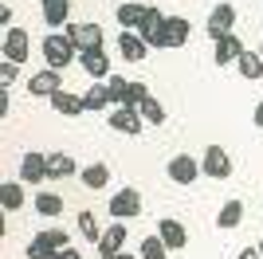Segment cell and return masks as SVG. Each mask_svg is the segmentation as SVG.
I'll list each match as a JSON object with an SVG mask.
<instances>
[{"label": "cell", "mask_w": 263, "mask_h": 259, "mask_svg": "<svg viewBox=\"0 0 263 259\" xmlns=\"http://www.w3.org/2000/svg\"><path fill=\"white\" fill-rule=\"evenodd\" d=\"M40 51H44V59H47V67H51V71H63V67L79 55V51H75V43L67 40L63 32H47L44 43H40Z\"/></svg>", "instance_id": "cell-1"}, {"label": "cell", "mask_w": 263, "mask_h": 259, "mask_svg": "<svg viewBox=\"0 0 263 259\" xmlns=\"http://www.w3.org/2000/svg\"><path fill=\"white\" fill-rule=\"evenodd\" d=\"M138 35H142L145 47H169V35H165V12L161 8H145L142 24H138Z\"/></svg>", "instance_id": "cell-2"}, {"label": "cell", "mask_w": 263, "mask_h": 259, "mask_svg": "<svg viewBox=\"0 0 263 259\" xmlns=\"http://www.w3.org/2000/svg\"><path fill=\"white\" fill-rule=\"evenodd\" d=\"M138 212H142V193L138 189L126 184V189H118V193L110 196V216L114 220H134Z\"/></svg>", "instance_id": "cell-3"}, {"label": "cell", "mask_w": 263, "mask_h": 259, "mask_svg": "<svg viewBox=\"0 0 263 259\" xmlns=\"http://www.w3.org/2000/svg\"><path fill=\"white\" fill-rule=\"evenodd\" d=\"M63 35L75 43V51H95V47H102V28L99 24H67Z\"/></svg>", "instance_id": "cell-4"}, {"label": "cell", "mask_w": 263, "mask_h": 259, "mask_svg": "<svg viewBox=\"0 0 263 259\" xmlns=\"http://www.w3.org/2000/svg\"><path fill=\"white\" fill-rule=\"evenodd\" d=\"M0 51H4V59H8V63H28V55H32V40H28V32H24V28H8V35H4V47H0Z\"/></svg>", "instance_id": "cell-5"}, {"label": "cell", "mask_w": 263, "mask_h": 259, "mask_svg": "<svg viewBox=\"0 0 263 259\" xmlns=\"http://www.w3.org/2000/svg\"><path fill=\"white\" fill-rule=\"evenodd\" d=\"M200 173H204V177H216V181L232 177V157L224 153V145H209V150H204V161H200Z\"/></svg>", "instance_id": "cell-6"}, {"label": "cell", "mask_w": 263, "mask_h": 259, "mask_svg": "<svg viewBox=\"0 0 263 259\" xmlns=\"http://www.w3.org/2000/svg\"><path fill=\"white\" fill-rule=\"evenodd\" d=\"M157 239H161V244H165L169 251L189 248V232H185V224H181V220H173V216L157 220Z\"/></svg>", "instance_id": "cell-7"}, {"label": "cell", "mask_w": 263, "mask_h": 259, "mask_svg": "<svg viewBox=\"0 0 263 259\" xmlns=\"http://www.w3.org/2000/svg\"><path fill=\"white\" fill-rule=\"evenodd\" d=\"M165 173H169V181H177V184H193L200 177V161H197V157H189V153H177Z\"/></svg>", "instance_id": "cell-8"}, {"label": "cell", "mask_w": 263, "mask_h": 259, "mask_svg": "<svg viewBox=\"0 0 263 259\" xmlns=\"http://www.w3.org/2000/svg\"><path fill=\"white\" fill-rule=\"evenodd\" d=\"M28 90H32L35 98H51L55 90H63V75L51 71V67H44V71H35V75L28 79Z\"/></svg>", "instance_id": "cell-9"}, {"label": "cell", "mask_w": 263, "mask_h": 259, "mask_svg": "<svg viewBox=\"0 0 263 259\" xmlns=\"http://www.w3.org/2000/svg\"><path fill=\"white\" fill-rule=\"evenodd\" d=\"M20 181H28V184H40V181H47V153H24L20 157Z\"/></svg>", "instance_id": "cell-10"}, {"label": "cell", "mask_w": 263, "mask_h": 259, "mask_svg": "<svg viewBox=\"0 0 263 259\" xmlns=\"http://www.w3.org/2000/svg\"><path fill=\"white\" fill-rule=\"evenodd\" d=\"M232 24H236V8H232L228 0H220L216 8L209 12V35H212V40L228 35V32H232Z\"/></svg>", "instance_id": "cell-11"}, {"label": "cell", "mask_w": 263, "mask_h": 259, "mask_svg": "<svg viewBox=\"0 0 263 259\" xmlns=\"http://www.w3.org/2000/svg\"><path fill=\"white\" fill-rule=\"evenodd\" d=\"M95 248H99L106 259L122 255V251H126V224H122V220H118V224H110L106 232L99 236V244H95Z\"/></svg>", "instance_id": "cell-12"}, {"label": "cell", "mask_w": 263, "mask_h": 259, "mask_svg": "<svg viewBox=\"0 0 263 259\" xmlns=\"http://www.w3.org/2000/svg\"><path fill=\"white\" fill-rule=\"evenodd\" d=\"M106 122L114 130H122V134H142V114H138V106H114L106 114Z\"/></svg>", "instance_id": "cell-13"}, {"label": "cell", "mask_w": 263, "mask_h": 259, "mask_svg": "<svg viewBox=\"0 0 263 259\" xmlns=\"http://www.w3.org/2000/svg\"><path fill=\"white\" fill-rule=\"evenodd\" d=\"M47 28H67L71 24V0H40Z\"/></svg>", "instance_id": "cell-14"}, {"label": "cell", "mask_w": 263, "mask_h": 259, "mask_svg": "<svg viewBox=\"0 0 263 259\" xmlns=\"http://www.w3.org/2000/svg\"><path fill=\"white\" fill-rule=\"evenodd\" d=\"M240 51H243L240 35L228 32V35H220V40H216V51H212V59H216V67H228V63H236V59H240Z\"/></svg>", "instance_id": "cell-15"}, {"label": "cell", "mask_w": 263, "mask_h": 259, "mask_svg": "<svg viewBox=\"0 0 263 259\" xmlns=\"http://www.w3.org/2000/svg\"><path fill=\"white\" fill-rule=\"evenodd\" d=\"M47 102H51L55 114H63V118H79V114H87V110H83V95H71V90H55Z\"/></svg>", "instance_id": "cell-16"}, {"label": "cell", "mask_w": 263, "mask_h": 259, "mask_svg": "<svg viewBox=\"0 0 263 259\" xmlns=\"http://www.w3.org/2000/svg\"><path fill=\"white\" fill-rule=\"evenodd\" d=\"M75 59L87 67L90 79H106V75H110V59H106V51H102V47H95V51H79Z\"/></svg>", "instance_id": "cell-17"}, {"label": "cell", "mask_w": 263, "mask_h": 259, "mask_svg": "<svg viewBox=\"0 0 263 259\" xmlns=\"http://www.w3.org/2000/svg\"><path fill=\"white\" fill-rule=\"evenodd\" d=\"M118 51H122V59H126V63H142L149 47L142 43V35H138V32H122V35H118Z\"/></svg>", "instance_id": "cell-18"}, {"label": "cell", "mask_w": 263, "mask_h": 259, "mask_svg": "<svg viewBox=\"0 0 263 259\" xmlns=\"http://www.w3.org/2000/svg\"><path fill=\"white\" fill-rule=\"evenodd\" d=\"M142 12H145V4H138V0H122L118 12H114V20L122 24V32H134V28L142 24Z\"/></svg>", "instance_id": "cell-19"}, {"label": "cell", "mask_w": 263, "mask_h": 259, "mask_svg": "<svg viewBox=\"0 0 263 259\" xmlns=\"http://www.w3.org/2000/svg\"><path fill=\"white\" fill-rule=\"evenodd\" d=\"M240 220H243V200L240 196H232V200H224L220 205V212H216V224L228 232V228H240Z\"/></svg>", "instance_id": "cell-20"}, {"label": "cell", "mask_w": 263, "mask_h": 259, "mask_svg": "<svg viewBox=\"0 0 263 259\" xmlns=\"http://www.w3.org/2000/svg\"><path fill=\"white\" fill-rule=\"evenodd\" d=\"M79 181L87 184V189H102V184L110 181V165H106V161H90V165H83V169H79Z\"/></svg>", "instance_id": "cell-21"}, {"label": "cell", "mask_w": 263, "mask_h": 259, "mask_svg": "<svg viewBox=\"0 0 263 259\" xmlns=\"http://www.w3.org/2000/svg\"><path fill=\"white\" fill-rule=\"evenodd\" d=\"M75 173H79V165L71 153H47V181L51 177H75Z\"/></svg>", "instance_id": "cell-22"}, {"label": "cell", "mask_w": 263, "mask_h": 259, "mask_svg": "<svg viewBox=\"0 0 263 259\" xmlns=\"http://www.w3.org/2000/svg\"><path fill=\"white\" fill-rule=\"evenodd\" d=\"M165 35H169V47H181V43H189L193 28L185 16H165Z\"/></svg>", "instance_id": "cell-23"}, {"label": "cell", "mask_w": 263, "mask_h": 259, "mask_svg": "<svg viewBox=\"0 0 263 259\" xmlns=\"http://www.w3.org/2000/svg\"><path fill=\"white\" fill-rule=\"evenodd\" d=\"M236 67H240V75L252 79V83H255V79H263V55L259 51H248V47H243L240 59H236Z\"/></svg>", "instance_id": "cell-24"}, {"label": "cell", "mask_w": 263, "mask_h": 259, "mask_svg": "<svg viewBox=\"0 0 263 259\" xmlns=\"http://www.w3.org/2000/svg\"><path fill=\"white\" fill-rule=\"evenodd\" d=\"M110 106V95H106V83H90L87 95H83V110H90V114H99V110Z\"/></svg>", "instance_id": "cell-25"}, {"label": "cell", "mask_w": 263, "mask_h": 259, "mask_svg": "<svg viewBox=\"0 0 263 259\" xmlns=\"http://www.w3.org/2000/svg\"><path fill=\"white\" fill-rule=\"evenodd\" d=\"M0 208H4V212L24 208V184L20 181H4V184H0Z\"/></svg>", "instance_id": "cell-26"}, {"label": "cell", "mask_w": 263, "mask_h": 259, "mask_svg": "<svg viewBox=\"0 0 263 259\" xmlns=\"http://www.w3.org/2000/svg\"><path fill=\"white\" fill-rule=\"evenodd\" d=\"M32 239H40L44 248H51V251H63V248H71V236H67L63 228H44V232H35Z\"/></svg>", "instance_id": "cell-27"}, {"label": "cell", "mask_w": 263, "mask_h": 259, "mask_svg": "<svg viewBox=\"0 0 263 259\" xmlns=\"http://www.w3.org/2000/svg\"><path fill=\"white\" fill-rule=\"evenodd\" d=\"M102 83H106L110 106H122V102H126V83H130V79H122V75H106Z\"/></svg>", "instance_id": "cell-28"}, {"label": "cell", "mask_w": 263, "mask_h": 259, "mask_svg": "<svg viewBox=\"0 0 263 259\" xmlns=\"http://www.w3.org/2000/svg\"><path fill=\"white\" fill-rule=\"evenodd\" d=\"M35 212H40V216H59V212H63V196L40 193V196H35Z\"/></svg>", "instance_id": "cell-29"}, {"label": "cell", "mask_w": 263, "mask_h": 259, "mask_svg": "<svg viewBox=\"0 0 263 259\" xmlns=\"http://www.w3.org/2000/svg\"><path fill=\"white\" fill-rule=\"evenodd\" d=\"M138 114H142V122H154V126H161V122H165V106L157 102L154 95H149L142 106H138Z\"/></svg>", "instance_id": "cell-30"}, {"label": "cell", "mask_w": 263, "mask_h": 259, "mask_svg": "<svg viewBox=\"0 0 263 259\" xmlns=\"http://www.w3.org/2000/svg\"><path fill=\"white\" fill-rule=\"evenodd\" d=\"M79 232H83V239H90V244H99V236H102V228H99V220H95V212H79Z\"/></svg>", "instance_id": "cell-31"}, {"label": "cell", "mask_w": 263, "mask_h": 259, "mask_svg": "<svg viewBox=\"0 0 263 259\" xmlns=\"http://www.w3.org/2000/svg\"><path fill=\"white\" fill-rule=\"evenodd\" d=\"M145 98H149V86H145L142 79H130V83H126V102H122V106H142Z\"/></svg>", "instance_id": "cell-32"}, {"label": "cell", "mask_w": 263, "mask_h": 259, "mask_svg": "<svg viewBox=\"0 0 263 259\" xmlns=\"http://www.w3.org/2000/svg\"><path fill=\"white\" fill-rule=\"evenodd\" d=\"M165 255H169V248H165V244H161L157 236L142 239V255H138V259H165Z\"/></svg>", "instance_id": "cell-33"}, {"label": "cell", "mask_w": 263, "mask_h": 259, "mask_svg": "<svg viewBox=\"0 0 263 259\" xmlns=\"http://www.w3.org/2000/svg\"><path fill=\"white\" fill-rule=\"evenodd\" d=\"M16 75H20V67L8 63V59H0V90H8V86L16 83Z\"/></svg>", "instance_id": "cell-34"}, {"label": "cell", "mask_w": 263, "mask_h": 259, "mask_svg": "<svg viewBox=\"0 0 263 259\" xmlns=\"http://www.w3.org/2000/svg\"><path fill=\"white\" fill-rule=\"evenodd\" d=\"M28 259H55V251L51 248H44V244H40V239H32V244H28Z\"/></svg>", "instance_id": "cell-35"}, {"label": "cell", "mask_w": 263, "mask_h": 259, "mask_svg": "<svg viewBox=\"0 0 263 259\" xmlns=\"http://www.w3.org/2000/svg\"><path fill=\"white\" fill-rule=\"evenodd\" d=\"M8 110H12V98H8V90H0V118H4Z\"/></svg>", "instance_id": "cell-36"}, {"label": "cell", "mask_w": 263, "mask_h": 259, "mask_svg": "<svg viewBox=\"0 0 263 259\" xmlns=\"http://www.w3.org/2000/svg\"><path fill=\"white\" fill-rule=\"evenodd\" d=\"M12 20V4L8 0H0V24H8Z\"/></svg>", "instance_id": "cell-37"}, {"label": "cell", "mask_w": 263, "mask_h": 259, "mask_svg": "<svg viewBox=\"0 0 263 259\" xmlns=\"http://www.w3.org/2000/svg\"><path fill=\"white\" fill-rule=\"evenodd\" d=\"M55 259H83L75 248H63V251H55Z\"/></svg>", "instance_id": "cell-38"}, {"label": "cell", "mask_w": 263, "mask_h": 259, "mask_svg": "<svg viewBox=\"0 0 263 259\" xmlns=\"http://www.w3.org/2000/svg\"><path fill=\"white\" fill-rule=\"evenodd\" d=\"M252 122H255V126H263V102H255V110H252Z\"/></svg>", "instance_id": "cell-39"}, {"label": "cell", "mask_w": 263, "mask_h": 259, "mask_svg": "<svg viewBox=\"0 0 263 259\" xmlns=\"http://www.w3.org/2000/svg\"><path fill=\"white\" fill-rule=\"evenodd\" d=\"M236 259H259V251H255V248H243V251H240Z\"/></svg>", "instance_id": "cell-40"}, {"label": "cell", "mask_w": 263, "mask_h": 259, "mask_svg": "<svg viewBox=\"0 0 263 259\" xmlns=\"http://www.w3.org/2000/svg\"><path fill=\"white\" fill-rule=\"evenodd\" d=\"M4 232H8V220H4V208H0V236H4Z\"/></svg>", "instance_id": "cell-41"}, {"label": "cell", "mask_w": 263, "mask_h": 259, "mask_svg": "<svg viewBox=\"0 0 263 259\" xmlns=\"http://www.w3.org/2000/svg\"><path fill=\"white\" fill-rule=\"evenodd\" d=\"M114 259H138V255H130V251H122V255H114Z\"/></svg>", "instance_id": "cell-42"}, {"label": "cell", "mask_w": 263, "mask_h": 259, "mask_svg": "<svg viewBox=\"0 0 263 259\" xmlns=\"http://www.w3.org/2000/svg\"><path fill=\"white\" fill-rule=\"evenodd\" d=\"M255 251H259V259H263V239H259V244H255Z\"/></svg>", "instance_id": "cell-43"}, {"label": "cell", "mask_w": 263, "mask_h": 259, "mask_svg": "<svg viewBox=\"0 0 263 259\" xmlns=\"http://www.w3.org/2000/svg\"><path fill=\"white\" fill-rule=\"evenodd\" d=\"M259 55H263V43H259Z\"/></svg>", "instance_id": "cell-44"}]
</instances>
